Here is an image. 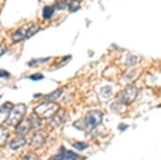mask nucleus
<instances>
[{"label":"nucleus","mask_w":161,"mask_h":160,"mask_svg":"<svg viewBox=\"0 0 161 160\" xmlns=\"http://www.w3.org/2000/svg\"><path fill=\"white\" fill-rule=\"evenodd\" d=\"M30 129L31 128H30L28 121H21L19 124L16 126V132L18 135H23V134H25V133H28Z\"/></svg>","instance_id":"9b49d317"},{"label":"nucleus","mask_w":161,"mask_h":160,"mask_svg":"<svg viewBox=\"0 0 161 160\" xmlns=\"http://www.w3.org/2000/svg\"><path fill=\"white\" fill-rule=\"evenodd\" d=\"M40 30V25H32L30 28L25 31V35H24V39H30L32 38L35 34H37Z\"/></svg>","instance_id":"9d476101"},{"label":"nucleus","mask_w":161,"mask_h":160,"mask_svg":"<svg viewBox=\"0 0 161 160\" xmlns=\"http://www.w3.org/2000/svg\"><path fill=\"white\" fill-rule=\"evenodd\" d=\"M73 147H75V149L78 151H84L89 147V144L86 142H82V141H77V142L73 143Z\"/></svg>","instance_id":"f3484780"},{"label":"nucleus","mask_w":161,"mask_h":160,"mask_svg":"<svg viewBox=\"0 0 161 160\" xmlns=\"http://www.w3.org/2000/svg\"><path fill=\"white\" fill-rule=\"evenodd\" d=\"M14 105L11 103V102H5V103L2 105L1 108H0V113H8L12 108H13Z\"/></svg>","instance_id":"a211bd4d"},{"label":"nucleus","mask_w":161,"mask_h":160,"mask_svg":"<svg viewBox=\"0 0 161 160\" xmlns=\"http://www.w3.org/2000/svg\"><path fill=\"white\" fill-rule=\"evenodd\" d=\"M54 12H55V8L52 7V5H47V7H44L43 10H42V17H43L44 19H50L54 15Z\"/></svg>","instance_id":"ddd939ff"},{"label":"nucleus","mask_w":161,"mask_h":160,"mask_svg":"<svg viewBox=\"0 0 161 160\" xmlns=\"http://www.w3.org/2000/svg\"><path fill=\"white\" fill-rule=\"evenodd\" d=\"M66 7H68V2L65 0H58L54 5V8H57L58 10H64Z\"/></svg>","instance_id":"6ab92c4d"},{"label":"nucleus","mask_w":161,"mask_h":160,"mask_svg":"<svg viewBox=\"0 0 161 160\" xmlns=\"http://www.w3.org/2000/svg\"><path fill=\"white\" fill-rule=\"evenodd\" d=\"M25 144H26V138L24 137L23 135H17L16 137L11 141L10 147H11V150L15 151V150H18V149H20V147L24 146Z\"/></svg>","instance_id":"6e6552de"},{"label":"nucleus","mask_w":161,"mask_h":160,"mask_svg":"<svg viewBox=\"0 0 161 160\" xmlns=\"http://www.w3.org/2000/svg\"><path fill=\"white\" fill-rule=\"evenodd\" d=\"M47 141V133L39 130V131L34 132V134L31 137V146H34L35 149L43 146V144Z\"/></svg>","instance_id":"39448f33"},{"label":"nucleus","mask_w":161,"mask_h":160,"mask_svg":"<svg viewBox=\"0 0 161 160\" xmlns=\"http://www.w3.org/2000/svg\"><path fill=\"white\" fill-rule=\"evenodd\" d=\"M79 156L76 153L72 152V151H68L65 150L64 147H61L60 149V153L57 154L56 156L52 157L48 160H78Z\"/></svg>","instance_id":"423d86ee"},{"label":"nucleus","mask_w":161,"mask_h":160,"mask_svg":"<svg viewBox=\"0 0 161 160\" xmlns=\"http://www.w3.org/2000/svg\"><path fill=\"white\" fill-rule=\"evenodd\" d=\"M66 119V115H65V111H58L55 113V115L52 116V120H51V126L52 128H58L59 125H61L63 122L65 121Z\"/></svg>","instance_id":"0eeeda50"},{"label":"nucleus","mask_w":161,"mask_h":160,"mask_svg":"<svg viewBox=\"0 0 161 160\" xmlns=\"http://www.w3.org/2000/svg\"><path fill=\"white\" fill-rule=\"evenodd\" d=\"M21 160H38V157L34 153H28L22 157Z\"/></svg>","instance_id":"aec40b11"},{"label":"nucleus","mask_w":161,"mask_h":160,"mask_svg":"<svg viewBox=\"0 0 161 160\" xmlns=\"http://www.w3.org/2000/svg\"><path fill=\"white\" fill-rule=\"evenodd\" d=\"M59 110H60V107L56 103V102L45 101L35 108L34 113L39 117V118L47 119V118H51L52 116H54L56 112H58Z\"/></svg>","instance_id":"f03ea898"},{"label":"nucleus","mask_w":161,"mask_h":160,"mask_svg":"<svg viewBox=\"0 0 161 160\" xmlns=\"http://www.w3.org/2000/svg\"><path fill=\"white\" fill-rule=\"evenodd\" d=\"M0 98H1V96H0Z\"/></svg>","instance_id":"393cba45"},{"label":"nucleus","mask_w":161,"mask_h":160,"mask_svg":"<svg viewBox=\"0 0 161 160\" xmlns=\"http://www.w3.org/2000/svg\"><path fill=\"white\" fill-rule=\"evenodd\" d=\"M26 121H28L30 128H31V129H37V128H40V126L42 125L41 118H39V117L36 115L35 113L31 114V116L26 119Z\"/></svg>","instance_id":"1a4fd4ad"},{"label":"nucleus","mask_w":161,"mask_h":160,"mask_svg":"<svg viewBox=\"0 0 161 160\" xmlns=\"http://www.w3.org/2000/svg\"><path fill=\"white\" fill-rule=\"evenodd\" d=\"M8 137V132L4 126H0V146L7 142Z\"/></svg>","instance_id":"dca6fc26"},{"label":"nucleus","mask_w":161,"mask_h":160,"mask_svg":"<svg viewBox=\"0 0 161 160\" xmlns=\"http://www.w3.org/2000/svg\"><path fill=\"white\" fill-rule=\"evenodd\" d=\"M61 94H62V89H57L54 92H52L45 96V99H47V101H54L56 99H58L61 96Z\"/></svg>","instance_id":"4468645a"},{"label":"nucleus","mask_w":161,"mask_h":160,"mask_svg":"<svg viewBox=\"0 0 161 160\" xmlns=\"http://www.w3.org/2000/svg\"><path fill=\"white\" fill-rule=\"evenodd\" d=\"M30 79L34 80V81L42 80V79H43V75H42V74H34V75H32V76H30Z\"/></svg>","instance_id":"412c9836"},{"label":"nucleus","mask_w":161,"mask_h":160,"mask_svg":"<svg viewBox=\"0 0 161 160\" xmlns=\"http://www.w3.org/2000/svg\"><path fill=\"white\" fill-rule=\"evenodd\" d=\"M68 8L71 13H75L80 8V1L79 0H71L68 3Z\"/></svg>","instance_id":"2eb2a0df"},{"label":"nucleus","mask_w":161,"mask_h":160,"mask_svg":"<svg viewBox=\"0 0 161 160\" xmlns=\"http://www.w3.org/2000/svg\"><path fill=\"white\" fill-rule=\"evenodd\" d=\"M5 52H7V47L3 44H0V57L2 55H4Z\"/></svg>","instance_id":"5701e85b"},{"label":"nucleus","mask_w":161,"mask_h":160,"mask_svg":"<svg viewBox=\"0 0 161 160\" xmlns=\"http://www.w3.org/2000/svg\"><path fill=\"white\" fill-rule=\"evenodd\" d=\"M102 118H103V114L100 111H90L89 113L86 115V118H84V122H86V125L89 126V128L93 129L98 126L100 123L102 122Z\"/></svg>","instance_id":"20e7f679"},{"label":"nucleus","mask_w":161,"mask_h":160,"mask_svg":"<svg viewBox=\"0 0 161 160\" xmlns=\"http://www.w3.org/2000/svg\"><path fill=\"white\" fill-rule=\"evenodd\" d=\"M139 94V90L135 86H127L120 94V103L127 105L135 100Z\"/></svg>","instance_id":"7ed1b4c3"},{"label":"nucleus","mask_w":161,"mask_h":160,"mask_svg":"<svg viewBox=\"0 0 161 160\" xmlns=\"http://www.w3.org/2000/svg\"><path fill=\"white\" fill-rule=\"evenodd\" d=\"M26 113V105L23 103L16 104L12 108V110L8 112V116L5 120V125L10 128H16L19 123L22 121Z\"/></svg>","instance_id":"f257e3e1"},{"label":"nucleus","mask_w":161,"mask_h":160,"mask_svg":"<svg viewBox=\"0 0 161 160\" xmlns=\"http://www.w3.org/2000/svg\"><path fill=\"white\" fill-rule=\"evenodd\" d=\"M24 35H25V31H24L23 29H18L13 34V36H12V41H13L14 43L19 42L22 40V39H24Z\"/></svg>","instance_id":"f8f14e48"},{"label":"nucleus","mask_w":161,"mask_h":160,"mask_svg":"<svg viewBox=\"0 0 161 160\" xmlns=\"http://www.w3.org/2000/svg\"><path fill=\"white\" fill-rule=\"evenodd\" d=\"M11 75L8 73V71H4V70H0V78H8Z\"/></svg>","instance_id":"4be33fe9"},{"label":"nucleus","mask_w":161,"mask_h":160,"mask_svg":"<svg viewBox=\"0 0 161 160\" xmlns=\"http://www.w3.org/2000/svg\"><path fill=\"white\" fill-rule=\"evenodd\" d=\"M65 1H68V0H65ZM69 1H71V0H69Z\"/></svg>","instance_id":"b1692460"}]
</instances>
